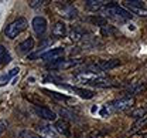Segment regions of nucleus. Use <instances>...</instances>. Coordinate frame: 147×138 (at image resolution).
Instances as JSON below:
<instances>
[{"label":"nucleus","mask_w":147,"mask_h":138,"mask_svg":"<svg viewBox=\"0 0 147 138\" xmlns=\"http://www.w3.org/2000/svg\"><path fill=\"white\" fill-rule=\"evenodd\" d=\"M103 17H109L112 20H116V21H126V20H130L133 17V13H130V10H126L125 7L116 4L115 1H109L108 4H105L100 10Z\"/></svg>","instance_id":"f257e3e1"},{"label":"nucleus","mask_w":147,"mask_h":138,"mask_svg":"<svg viewBox=\"0 0 147 138\" xmlns=\"http://www.w3.org/2000/svg\"><path fill=\"white\" fill-rule=\"evenodd\" d=\"M53 34L54 37H64L67 34V26L64 21H57L54 26H53Z\"/></svg>","instance_id":"dca6fc26"},{"label":"nucleus","mask_w":147,"mask_h":138,"mask_svg":"<svg viewBox=\"0 0 147 138\" xmlns=\"http://www.w3.org/2000/svg\"><path fill=\"white\" fill-rule=\"evenodd\" d=\"M17 49L21 54H28V51H31V50L34 49V40L31 39V37L26 39L24 41H21V43L18 44Z\"/></svg>","instance_id":"2eb2a0df"},{"label":"nucleus","mask_w":147,"mask_h":138,"mask_svg":"<svg viewBox=\"0 0 147 138\" xmlns=\"http://www.w3.org/2000/svg\"><path fill=\"white\" fill-rule=\"evenodd\" d=\"M54 128L55 131L64 137H69L71 135V128H69V122L67 120L61 118V120H57L54 124Z\"/></svg>","instance_id":"ddd939ff"},{"label":"nucleus","mask_w":147,"mask_h":138,"mask_svg":"<svg viewBox=\"0 0 147 138\" xmlns=\"http://www.w3.org/2000/svg\"><path fill=\"white\" fill-rule=\"evenodd\" d=\"M134 104V98L133 97H123L119 100H113L109 101L103 105V108L100 110V115H110L113 113H119V111H125L127 108H131Z\"/></svg>","instance_id":"f03ea898"},{"label":"nucleus","mask_w":147,"mask_h":138,"mask_svg":"<svg viewBox=\"0 0 147 138\" xmlns=\"http://www.w3.org/2000/svg\"><path fill=\"white\" fill-rule=\"evenodd\" d=\"M11 61V56L7 50V47H4L3 44H0V66H6Z\"/></svg>","instance_id":"a211bd4d"},{"label":"nucleus","mask_w":147,"mask_h":138,"mask_svg":"<svg viewBox=\"0 0 147 138\" xmlns=\"http://www.w3.org/2000/svg\"><path fill=\"white\" fill-rule=\"evenodd\" d=\"M131 13L133 14H139V16H144V17H147V9H134V10H131Z\"/></svg>","instance_id":"cd10ccee"},{"label":"nucleus","mask_w":147,"mask_h":138,"mask_svg":"<svg viewBox=\"0 0 147 138\" xmlns=\"http://www.w3.org/2000/svg\"><path fill=\"white\" fill-rule=\"evenodd\" d=\"M103 133L102 131H99V130H96V131H93V133H91V135H89V138H103Z\"/></svg>","instance_id":"c85d7f7f"},{"label":"nucleus","mask_w":147,"mask_h":138,"mask_svg":"<svg viewBox=\"0 0 147 138\" xmlns=\"http://www.w3.org/2000/svg\"><path fill=\"white\" fill-rule=\"evenodd\" d=\"M34 111L40 118L45 120V121H57V114L51 108L44 107V105H34Z\"/></svg>","instance_id":"0eeeda50"},{"label":"nucleus","mask_w":147,"mask_h":138,"mask_svg":"<svg viewBox=\"0 0 147 138\" xmlns=\"http://www.w3.org/2000/svg\"><path fill=\"white\" fill-rule=\"evenodd\" d=\"M34 128H36L37 133L44 138H57V134H58L54 127L47 125V124H37V125H34Z\"/></svg>","instance_id":"9d476101"},{"label":"nucleus","mask_w":147,"mask_h":138,"mask_svg":"<svg viewBox=\"0 0 147 138\" xmlns=\"http://www.w3.org/2000/svg\"><path fill=\"white\" fill-rule=\"evenodd\" d=\"M10 79H11V77L9 76V73H7V74H3V76L0 77V87H4V85L10 81Z\"/></svg>","instance_id":"bb28decb"},{"label":"nucleus","mask_w":147,"mask_h":138,"mask_svg":"<svg viewBox=\"0 0 147 138\" xmlns=\"http://www.w3.org/2000/svg\"><path fill=\"white\" fill-rule=\"evenodd\" d=\"M20 138H44V137H41L40 134H36V133H33V131L23 130V131L20 133Z\"/></svg>","instance_id":"b1692460"},{"label":"nucleus","mask_w":147,"mask_h":138,"mask_svg":"<svg viewBox=\"0 0 147 138\" xmlns=\"http://www.w3.org/2000/svg\"><path fill=\"white\" fill-rule=\"evenodd\" d=\"M42 93H45L47 96H50L51 98L54 100H59V101H67V100H69L68 96H65V94H59V93H55V91H51V90H42Z\"/></svg>","instance_id":"412c9836"},{"label":"nucleus","mask_w":147,"mask_h":138,"mask_svg":"<svg viewBox=\"0 0 147 138\" xmlns=\"http://www.w3.org/2000/svg\"><path fill=\"white\" fill-rule=\"evenodd\" d=\"M146 125H147V115H144V117L139 118L134 122V125H133V133L137 131V130H140V128H143V127H146Z\"/></svg>","instance_id":"5701e85b"},{"label":"nucleus","mask_w":147,"mask_h":138,"mask_svg":"<svg viewBox=\"0 0 147 138\" xmlns=\"http://www.w3.org/2000/svg\"><path fill=\"white\" fill-rule=\"evenodd\" d=\"M147 114V107L146 108H139V110H136V111H133L131 113V117H136V118H142V117H144Z\"/></svg>","instance_id":"393cba45"},{"label":"nucleus","mask_w":147,"mask_h":138,"mask_svg":"<svg viewBox=\"0 0 147 138\" xmlns=\"http://www.w3.org/2000/svg\"><path fill=\"white\" fill-rule=\"evenodd\" d=\"M18 71H20L18 67H14V68H11V70L9 71V76H10V77H14L16 74H18Z\"/></svg>","instance_id":"2f4dec72"},{"label":"nucleus","mask_w":147,"mask_h":138,"mask_svg":"<svg viewBox=\"0 0 147 138\" xmlns=\"http://www.w3.org/2000/svg\"><path fill=\"white\" fill-rule=\"evenodd\" d=\"M31 26H33V30L36 31V34L42 36V34L47 31V26H48V24H47V20L44 19L42 16H37V17L33 19Z\"/></svg>","instance_id":"f8f14e48"},{"label":"nucleus","mask_w":147,"mask_h":138,"mask_svg":"<svg viewBox=\"0 0 147 138\" xmlns=\"http://www.w3.org/2000/svg\"><path fill=\"white\" fill-rule=\"evenodd\" d=\"M68 36H69V39L72 40L74 43H78V41H81V40L86 39L88 31H86L84 27H81V26H72V29L69 30Z\"/></svg>","instance_id":"9b49d317"},{"label":"nucleus","mask_w":147,"mask_h":138,"mask_svg":"<svg viewBox=\"0 0 147 138\" xmlns=\"http://www.w3.org/2000/svg\"><path fill=\"white\" fill-rule=\"evenodd\" d=\"M125 3V6L130 9V13H131V10H134V9H143L144 7V3L142 1V0H126V1H123Z\"/></svg>","instance_id":"aec40b11"},{"label":"nucleus","mask_w":147,"mask_h":138,"mask_svg":"<svg viewBox=\"0 0 147 138\" xmlns=\"http://www.w3.org/2000/svg\"><path fill=\"white\" fill-rule=\"evenodd\" d=\"M59 114L64 117V120H71V121H78V115L75 114V113H72L71 110H68V108H61L59 110Z\"/></svg>","instance_id":"4be33fe9"},{"label":"nucleus","mask_w":147,"mask_h":138,"mask_svg":"<svg viewBox=\"0 0 147 138\" xmlns=\"http://www.w3.org/2000/svg\"><path fill=\"white\" fill-rule=\"evenodd\" d=\"M61 84V83H59ZM64 88H67V90H69V91H72L74 94H76V96H79L81 98H85V100H91L95 97V91H92V90H88V88H84V87H74V85H65V84H61Z\"/></svg>","instance_id":"423d86ee"},{"label":"nucleus","mask_w":147,"mask_h":138,"mask_svg":"<svg viewBox=\"0 0 147 138\" xmlns=\"http://www.w3.org/2000/svg\"><path fill=\"white\" fill-rule=\"evenodd\" d=\"M98 77V74H95V73H91V71H78L76 74H75V77L74 79L76 80L78 83H81V84H89L93 79H96Z\"/></svg>","instance_id":"4468645a"},{"label":"nucleus","mask_w":147,"mask_h":138,"mask_svg":"<svg viewBox=\"0 0 147 138\" xmlns=\"http://www.w3.org/2000/svg\"><path fill=\"white\" fill-rule=\"evenodd\" d=\"M103 6H105V1L102 0H86L85 1V7L91 12H99Z\"/></svg>","instance_id":"f3484780"},{"label":"nucleus","mask_w":147,"mask_h":138,"mask_svg":"<svg viewBox=\"0 0 147 138\" xmlns=\"http://www.w3.org/2000/svg\"><path fill=\"white\" fill-rule=\"evenodd\" d=\"M64 54H65V50H64V49H51V50H48L47 53H42V54L40 56V59L54 63V61L61 60V57H64Z\"/></svg>","instance_id":"1a4fd4ad"},{"label":"nucleus","mask_w":147,"mask_h":138,"mask_svg":"<svg viewBox=\"0 0 147 138\" xmlns=\"http://www.w3.org/2000/svg\"><path fill=\"white\" fill-rule=\"evenodd\" d=\"M102 33L106 36V34H112V33H115V30L109 27V26H105V27H102Z\"/></svg>","instance_id":"c756f323"},{"label":"nucleus","mask_w":147,"mask_h":138,"mask_svg":"<svg viewBox=\"0 0 147 138\" xmlns=\"http://www.w3.org/2000/svg\"><path fill=\"white\" fill-rule=\"evenodd\" d=\"M144 138H147V137H144Z\"/></svg>","instance_id":"473e14b6"},{"label":"nucleus","mask_w":147,"mask_h":138,"mask_svg":"<svg viewBox=\"0 0 147 138\" xmlns=\"http://www.w3.org/2000/svg\"><path fill=\"white\" fill-rule=\"evenodd\" d=\"M6 128H7V122H6L4 120H0V134H1Z\"/></svg>","instance_id":"7c9ffc66"},{"label":"nucleus","mask_w":147,"mask_h":138,"mask_svg":"<svg viewBox=\"0 0 147 138\" xmlns=\"http://www.w3.org/2000/svg\"><path fill=\"white\" fill-rule=\"evenodd\" d=\"M88 21L92 23L93 26H99L100 29L102 27H105V26H108V19L106 17H103V16H91V17H88Z\"/></svg>","instance_id":"6ab92c4d"},{"label":"nucleus","mask_w":147,"mask_h":138,"mask_svg":"<svg viewBox=\"0 0 147 138\" xmlns=\"http://www.w3.org/2000/svg\"><path fill=\"white\" fill-rule=\"evenodd\" d=\"M45 3H48V1H45V0H31V1H28V4H30V7H42Z\"/></svg>","instance_id":"a878e982"},{"label":"nucleus","mask_w":147,"mask_h":138,"mask_svg":"<svg viewBox=\"0 0 147 138\" xmlns=\"http://www.w3.org/2000/svg\"><path fill=\"white\" fill-rule=\"evenodd\" d=\"M57 6H58V10H59V13H61V16L64 19H67V20L78 19V10L74 7L72 4H68V3L61 4V3H58Z\"/></svg>","instance_id":"39448f33"},{"label":"nucleus","mask_w":147,"mask_h":138,"mask_svg":"<svg viewBox=\"0 0 147 138\" xmlns=\"http://www.w3.org/2000/svg\"><path fill=\"white\" fill-rule=\"evenodd\" d=\"M89 85L98 87V88H110V87H116L117 84L113 81L110 77H103V76H98L96 79H93L89 83Z\"/></svg>","instance_id":"6e6552de"},{"label":"nucleus","mask_w":147,"mask_h":138,"mask_svg":"<svg viewBox=\"0 0 147 138\" xmlns=\"http://www.w3.org/2000/svg\"><path fill=\"white\" fill-rule=\"evenodd\" d=\"M27 26H28L27 19H24V17H18L17 20L11 21V23L6 27V30H4L6 37H9V39H16L20 33H23V31L27 29Z\"/></svg>","instance_id":"7ed1b4c3"},{"label":"nucleus","mask_w":147,"mask_h":138,"mask_svg":"<svg viewBox=\"0 0 147 138\" xmlns=\"http://www.w3.org/2000/svg\"><path fill=\"white\" fill-rule=\"evenodd\" d=\"M82 63L81 59H69V60H58L54 63H50L47 67L53 68V70H68V68H74L76 66H79Z\"/></svg>","instance_id":"20e7f679"}]
</instances>
